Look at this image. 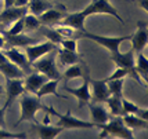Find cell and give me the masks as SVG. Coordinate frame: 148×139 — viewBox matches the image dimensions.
Segmentation results:
<instances>
[{
	"instance_id": "ee69618b",
	"label": "cell",
	"mask_w": 148,
	"mask_h": 139,
	"mask_svg": "<svg viewBox=\"0 0 148 139\" xmlns=\"http://www.w3.org/2000/svg\"><path fill=\"white\" fill-rule=\"evenodd\" d=\"M145 81H147V83H148V76H147V79H145Z\"/></svg>"
},
{
	"instance_id": "e0dca14e",
	"label": "cell",
	"mask_w": 148,
	"mask_h": 139,
	"mask_svg": "<svg viewBox=\"0 0 148 139\" xmlns=\"http://www.w3.org/2000/svg\"><path fill=\"white\" fill-rule=\"evenodd\" d=\"M3 37H4V43L8 47H26V45L39 43L38 39L29 37V36L22 35V33H18V35H3Z\"/></svg>"
},
{
	"instance_id": "83f0119b",
	"label": "cell",
	"mask_w": 148,
	"mask_h": 139,
	"mask_svg": "<svg viewBox=\"0 0 148 139\" xmlns=\"http://www.w3.org/2000/svg\"><path fill=\"white\" fill-rule=\"evenodd\" d=\"M42 26V22L39 17L33 15V14H26L24 17V31L26 32H33V31H38L39 28Z\"/></svg>"
},
{
	"instance_id": "44dd1931",
	"label": "cell",
	"mask_w": 148,
	"mask_h": 139,
	"mask_svg": "<svg viewBox=\"0 0 148 139\" xmlns=\"http://www.w3.org/2000/svg\"><path fill=\"white\" fill-rule=\"evenodd\" d=\"M36 130H38L39 138L42 139H54L64 128L58 125H50V124H38L36 123Z\"/></svg>"
},
{
	"instance_id": "5bb4252c",
	"label": "cell",
	"mask_w": 148,
	"mask_h": 139,
	"mask_svg": "<svg viewBox=\"0 0 148 139\" xmlns=\"http://www.w3.org/2000/svg\"><path fill=\"white\" fill-rule=\"evenodd\" d=\"M130 40L134 54H138L144 50V47L148 44V26L145 22H138V28L134 35L130 37Z\"/></svg>"
},
{
	"instance_id": "d6986e66",
	"label": "cell",
	"mask_w": 148,
	"mask_h": 139,
	"mask_svg": "<svg viewBox=\"0 0 148 139\" xmlns=\"http://www.w3.org/2000/svg\"><path fill=\"white\" fill-rule=\"evenodd\" d=\"M0 73L6 79H25V73L19 66H17L10 59H7L4 63L0 65Z\"/></svg>"
},
{
	"instance_id": "7a4b0ae2",
	"label": "cell",
	"mask_w": 148,
	"mask_h": 139,
	"mask_svg": "<svg viewBox=\"0 0 148 139\" xmlns=\"http://www.w3.org/2000/svg\"><path fill=\"white\" fill-rule=\"evenodd\" d=\"M97 127L101 128L100 138H105L107 135H114L116 138H126V139L134 138L133 136V131L125 125L122 116H114L107 123L98 124Z\"/></svg>"
},
{
	"instance_id": "60d3db41",
	"label": "cell",
	"mask_w": 148,
	"mask_h": 139,
	"mask_svg": "<svg viewBox=\"0 0 148 139\" xmlns=\"http://www.w3.org/2000/svg\"><path fill=\"white\" fill-rule=\"evenodd\" d=\"M7 59H8V58L4 55V52H3V51H0V65H1V63H4Z\"/></svg>"
},
{
	"instance_id": "f1b7e54d",
	"label": "cell",
	"mask_w": 148,
	"mask_h": 139,
	"mask_svg": "<svg viewBox=\"0 0 148 139\" xmlns=\"http://www.w3.org/2000/svg\"><path fill=\"white\" fill-rule=\"evenodd\" d=\"M105 102L108 103L111 114H114V116H122V98H118V96L111 95Z\"/></svg>"
},
{
	"instance_id": "cb8c5ba5",
	"label": "cell",
	"mask_w": 148,
	"mask_h": 139,
	"mask_svg": "<svg viewBox=\"0 0 148 139\" xmlns=\"http://www.w3.org/2000/svg\"><path fill=\"white\" fill-rule=\"evenodd\" d=\"M57 57L62 65H73V63H79L82 61V55H79L77 52H73V51L64 50V48L58 51Z\"/></svg>"
},
{
	"instance_id": "4316f807",
	"label": "cell",
	"mask_w": 148,
	"mask_h": 139,
	"mask_svg": "<svg viewBox=\"0 0 148 139\" xmlns=\"http://www.w3.org/2000/svg\"><path fill=\"white\" fill-rule=\"evenodd\" d=\"M136 70H137V73L140 75L141 79H147L148 76V58L141 52H138L137 54V63H136Z\"/></svg>"
},
{
	"instance_id": "ba28073f",
	"label": "cell",
	"mask_w": 148,
	"mask_h": 139,
	"mask_svg": "<svg viewBox=\"0 0 148 139\" xmlns=\"http://www.w3.org/2000/svg\"><path fill=\"white\" fill-rule=\"evenodd\" d=\"M26 92L25 87H24V79H7L6 81V94L7 99L3 109L7 110L10 108V105L13 103V101H15V98H18L21 95Z\"/></svg>"
},
{
	"instance_id": "ac0fdd59",
	"label": "cell",
	"mask_w": 148,
	"mask_h": 139,
	"mask_svg": "<svg viewBox=\"0 0 148 139\" xmlns=\"http://www.w3.org/2000/svg\"><path fill=\"white\" fill-rule=\"evenodd\" d=\"M89 105V109H90V116H91V123L94 125H98V124H104L111 119L110 112L105 108H103L101 105H94V103H87Z\"/></svg>"
},
{
	"instance_id": "52a82bcc",
	"label": "cell",
	"mask_w": 148,
	"mask_h": 139,
	"mask_svg": "<svg viewBox=\"0 0 148 139\" xmlns=\"http://www.w3.org/2000/svg\"><path fill=\"white\" fill-rule=\"evenodd\" d=\"M56 48H57V44H54L53 41L47 40L45 43H35V44L26 45L25 52H26L28 59H29V62L33 63L35 61H38L39 58L45 57L46 54H50Z\"/></svg>"
},
{
	"instance_id": "d590c367",
	"label": "cell",
	"mask_w": 148,
	"mask_h": 139,
	"mask_svg": "<svg viewBox=\"0 0 148 139\" xmlns=\"http://www.w3.org/2000/svg\"><path fill=\"white\" fill-rule=\"evenodd\" d=\"M4 109L0 108V128H4L6 127V121H4Z\"/></svg>"
},
{
	"instance_id": "7c38bea8",
	"label": "cell",
	"mask_w": 148,
	"mask_h": 139,
	"mask_svg": "<svg viewBox=\"0 0 148 139\" xmlns=\"http://www.w3.org/2000/svg\"><path fill=\"white\" fill-rule=\"evenodd\" d=\"M90 92L91 101L94 103L105 102L111 96L107 80H90Z\"/></svg>"
},
{
	"instance_id": "30bf717a",
	"label": "cell",
	"mask_w": 148,
	"mask_h": 139,
	"mask_svg": "<svg viewBox=\"0 0 148 139\" xmlns=\"http://www.w3.org/2000/svg\"><path fill=\"white\" fill-rule=\"evenodd\" d=\"M3 52H4V55H6L11 62H14L17 66H19L21 69L24 70L25 75H29V73L33 72L32 63L29 62V59H28V57H26L25 54H22L19 50L14 48V47H10V48L4 50Z\"/></svg>"
},
{
	"instance_id": "9c48e42d",
	"label": "cell",
	"mask_w": 148,
	"mask_h": 139,
	"mask_svg": "<svg viewBox=\"0 0 148 139\" xmlns=\"http://www.w3.org/2000/svg\"><path fill=\"white\" fill-rule=\"evenodd\" d=\"M65 90L68 92H71L72 95H75L77 98V102H79V108H82L84 105H87L89 102L91 101V92H90V77H89V72L84 75L83 83L80 87L77 88H71L68 85H65Z\"/></svg>"
},
{
	"instance_id": "f35d334b",
	"label": "cell",
	"mask_w": 148,
	"mask_h": 139,
	"mask_svg": "<svg viewBox=\"0 0 148 139\" xmlns=\"http://www.w3.org/2000/svg\"><path fill=\"white\" fill-rule=\"evenodd\" d=\"M28 3H29V0H17L15 1V7H24V6H28Z\"/></svg>"
},
{
	"instance_id": "8d00e7d4",
	"label": "cell",
	"mask_w": 148,
	"mask_h": 139,
	"mask_svg": "<svg viewBox=\"0 0 148 139\" xmlns=\"http://www.w3.org/2000/svg\"><path fill=\"white\" fill-rule=\"evenodd\" d=\"M137 116H140V117H143L144 120L148 121V109H140L138 113H137Z\"/></svg>"
},
{
	"instance_id": "277c9868",
	"label": "cell",
	"mask_w": 148,
	"mask_h": 139,
	"mask_svg": "<svg viewBox=\"0 0 148 139\" xmlns=\"http://www.w3.org/2000/svg\"><path fill=\"white\" fill-rule=\"evenodd\" d=\"M43 110H46L50 116H54V117L57 119V123H56L54 125L61 127V128H64V130H75V128H94V127H96L91 121H83V120L76 119V117H73L69 110L66 112V114L58 113L53 106H45Z\"/></svg>"
},
{
	"instance_id": "8992f818",
	"label": "cell",
	"mask_w": 148,
	"mask_h": 139,
	"mask_svg": "<svg viewBox=\"0 0 148 139\" xmlns=\"http://www.w3.org/2000/svg\"><path fill=\"white\" fill-rule=\"evenodd\" d=\"M79 37L90 39V40H93V41L98 43L100 45L105 47L111 54H114V52H116V51H119V47H121V44H122L123 41L130 40L132 36H129V37H125V36H121V37H104V36H100V35H94V33H89V32L80 31Z\"/></svg>"
},
{
	"instance_id": "4dcf8cb0",
	"label": "cell",
	"mask_w": 148,
	"mask_h": 139,
	"mask_svg": "<svg viewBox=\"0 0 148 139\" xmlns=\"http://www.w3.org/2000/svg\"><path fill=\"white\" fill-rule=\"evenodd\" d=\"M24 32V17L10 25V29H1L3 35H18Z\"/></svg>"
},
{
	"instance_id": "484cf974",
	"label": "cell",
	"mask_w": 148,
	"mask_h": 139,
	"mask_svg": "<svg viewBox=\"0 0 148 139\" xmlns=\"http://www.w3.org/2000/svg\"><path fill=\"white\" fill-rule=\"evenodd\" d=\"M58 26H56L54 29L61 35L62 39H77L79 35H80V31H77L75 28L72 26H68V25H62V24H57Z\"/></svg>"
},
{
	"instance_id": "5b68a950",
	"label": "cell",
	"mask_w": 148,
	"mask_h": 139,
	"mask_svg": "<svg viewBox=\"0 0 148 139\" xmlns=\"http://www.w3.org/2000/svg\"><path fill=\"white\" fill-rule=\"evenodd\" d=\"M32 66L33 69H36L38 72L43 73L50 80H61L62 79V75L60 73V70L56 66V54H54V51H51L50 55L45 57L43 59L39 58L38 61H35L32 63Z\"/></svg>"
},
{
	"instance_id": "8fae6325",
	"label": "cell",
	"mask_w": 148,
	"mask_h": 139,
	"mask_svg": "<svg viewBox=\"0 0 148 139\" xmlns=\"http://www.w3.org/2000/svg\"><path fill=\"white\" fill-rule=\"evenodd\" d=\"M111 59L115 62L116 66L126 68V69L132 70L133 73H137V70H136V54H134V51H133V48H130L126 52L116 51L114 54H111Z\"/></svg>"
},
{
	"instance_id": "d4e9b609",
	"label": "cell",
	"mask_w": 148,
	"mask_h": 139,
	"mask_svg": "<svg viewBox=\"0 0 148 139\" xmlns=\"http://www.w3.org/2000/svg\"><path fill=\"white\" fill-rule=\"evenodd\" d=\"M87 73V69L79 63H73V65H68V68L64 72V77L66 80L69 79H77V77H84V75Z\"/></svg>"
},
{
	"instance_id": "7402d4cb",
	"label": "cell",
	"mask_w": 148,
	"mask_h": 139,
	"mask_svg": "<svg viewBox=\"0 0 148 139\" xmlns=\"http://www.w3.org/2000/svg\"><path fill=\"white\" fill-rule=\"evenodd\" d=\"M57 87H58V80H47V81L39 88V91L36 92V96L39 98H43L46 95H56L57 98H61V99H65L64 95H60L57 92Z\"/></svg>"
},
{
	"instance_id": "1f68e13d",
	"label": "cell",
	"mask_w": 148,
	"mask_h": 139,
	"mask_svg": "<svg viewBox=\"0 0 148 139\" xmlns=\"http://www.w3.org/2000/svg\"><path fill=\"white\" fill-rule=\"evenodd\" d=\"M42 33L45 35V37H47V40L53 41L54 44H60L61 40H62L61 35H60L56 29H51V28H43V29H42Z\"/></svg>"
},
{
	"instance_id": "836d02e7",
	"label": "cell",
	"mask_w": 148,
	"mask_h": 139,
	"mask_svg": "<svg viewBox=\"0 0 148 139\" xmlns=\"http://www.w3.org/2000/svg\"><path fill=\"white\" fill-rule=\"evenodd\" d=\"M61 47L64 50L68 51H73V52H77V43H76V39H62L61 40Z\"/></svg>"
},
{
	"instance_id": "ffe728a7",
	"label": "cell",
	"mask_w": 148,
	"mask_h": 139,
	"mask_svg": "<svg viewBox=\"0 0 148 139\" xmlns=\"http://www.w3.org/2000/svg\"><path fill=\"white\" fill-rule=\"evenodd\" d=\"M125 125L133 130H148V121L144 120L140 116H134V114H125L122 116Z\"/></svg>"
},
{
	"instance_id": "b9f144b4",
	"label": "cell",
	"mask_w": 148,
	"mask_h": 139,
	"mask_svg": "<svg viewBox=\"0 0 148 139\" xmlns=\"http://www.w3.org/2000/svg\"><path fill=\"white\" fill-rule=\"evenodd\" d=\"M4 44H6V43H4V37H3V35H0V48H3Z\"/></svg>"
},
{
	"instance_id": "4fadbf2b",
	"label": "cell",
	"mask_w": 148,
	"mask_h": 139,
	"mask_svg": "<svg viewBox=\"0 0 148 139\" xmlns=\"http://www.w3.org/2000/svg\"><path fill=\"white\" fill-rule=\"evenodd\" d=\"M28 13V6L24 7H7L0 13V26L11 25L13 22L18 21L19 18L25 17Z\"/></svg>"
},
{
	"instance_id": "f546056e",
	"label": "cell",
	"mask_w": 148,
	"mask_h": 139,
	"mask_svg": "<svg viewBox=\"0 0 148 139\" xmlns=\"http://www.w3.org/2000/svg\"><path fill=\"white\" fill-rule=\"evenodd\" d=\"M108 88H110L111 95L118 96V98H123L122 88H123V79H114V80H107Z\"/></svg>"
},
{
	"instance_id": "ab89813d",
	"label": "cell",
	"mask_w": 148,
	"mask_h": 139,
	"mask_svg": "<svg viewBox=\"0 0 148 139\" xmlns=\"http://www.w3.org/2000/svg\"><path fill=\"white\" fill-rule=\"evenodd\" d=\"M15 1H17V0H4V8H7V7H13L14 4H15Z\"/></svg>"
},
{
	"instance_id": "74e56055",
	"label": "cell",
	"mask_w": 148,
	"mask_h": 139,
	"mask_svg": "<svg viewBox=\"0 0 148 139\" xmlns=\"http://www.w3.org/2000/svg\"><path fill=\"white\" fill-rule=\"evenodd\" d=\"M136 1H138V4L141 6V8H144L148 13V0H136Z\"/></svg>"
},
{
	"instance_id": "6da1fadb",
	"label": "cell",
	"mask_w": 148,
	"mask_h": 139,
	"mask_svg": "<svg viewBox=\"0 0 148 139\" xmlns=\"http://www.w3.org/2000/svg\"><path fill=\"white\" fill-rule=\"evenodd\" d=\"M91 14H110L112 17H115L118 21L123 22V19L118 14L115 7H112V4L110 3V0H93L84 10L79 11V13H73L66 15L60 24L72 26V28H75L77 31H84V19L87 18L89 15H91Z\"/></svg>"
},
{
	"instance_id": "603a6c76",
	"label": "cell",
	"mask_w": 148,
	"mask_h": 139,
	"mask_svg": "<svg viewBox=\"0 0 148 139\" xmlns=\"http://www.w3.org/2000/svg\"><path fill=\"white\" fill-rule=\"evenodd\" d=\"M54 4H51V1L49 0H29L28 3V11L33 15L39 17L40 14H43L46 10L51 8Z\"/></svg>"
},
{
	"instance_id": "d6a6232c",
	"label": "cell",
	"mask_w": 148,
	"mask_h": 139,
	"mask_svg": "<svg viewBox=\"0 0 148 139\" xmlns=\"http://www.w3.org/2000/svg\"><path fill=\"white\" fill-rule=\"evenodd\" d=\"M138 110H140V108L137 105L127 101L126 98H122V116H125V114H137Z\"/></svg>"
},
{
	"instance_id": "7bdbcfd3",
	"label": "cell",
	"mask_w": 148,
	"mask_h": 139,
	"mask_svg": "<svg viewBox=\"0 0 148 139\" xmlns=\"http://www.w3.org/2000/svg\"><path fill=\"white\" fill-rule=\"evenodd\" d=\"M3 94V85H0V95Z\"/></svg>"
},
{
	"instance_id": "e575fe53",
	"label": "cell",
	"mask_w": 148,
	"mask_h": 139,
	"mask_svg": "<svg viewBox=\"0 0 148 139\" xmlns=\"http://www.w3.org/2000/svg\"><path fill=\"white\" fill-rule=\"evenodd\" d=\"M11 138H26V135L24 132L14 134L10 131H6L4 128H0V139H11Z\"/></svg>"
},
{
	"instance_id": "3957f363",
	"label": "cell",
	"mask_w": 148,
	"mask_h": 139,
	"mask_svg": "<svg viewBox=\"0 0 148 139\" xmlns=\"http://www.w3.org/2000/svg\"><path fill=\"white\" fill-rule=\"evenodd\" d=\"M42 98H39L36 95H29V94H24L21 95V116H19L18 121L15 123V125H18L19 123H22V121H33V123H38L36 119H35V114L38 110L40 109H43L45 106L42 105V102H40Z\"/></svg>"
},
{
	"instance_id": "9a60e30c",
	"label": "cell",
	"mask_w": 148,
	"mask_h": 139,
	"mask_svg": "<svg viewBox=\"0 0 148 139\" xmlns=\"http://www.w3.org/2000/svg\"><path fill=\"white\" fill-rule=\"evenodd\" d=\"M66 17L65 14V7L60 6V7H54L46 10L43 14L39 15V19L42 22V25H57L60 24L62 19Z\"/></svg>"
},
{
	"instance_id": "2e32d148",
	"label": "cell",
	"mask_w": 148,
	"mask_h": 139,
	"mask_svg": "<svg viewBox=\"0 0 148 139\" xmlns=\"http://www.w3.org/2000/svg\"><path fill=\"white\" fill-rule=\"evenodd\" d=\"M47 80H50L47 76H45L43 73L40 72H32L29 73L26 79H24V87H25L26 92H31V94H36L39 91V88L45 84Z\"/></svg>"
}]
</instances>
